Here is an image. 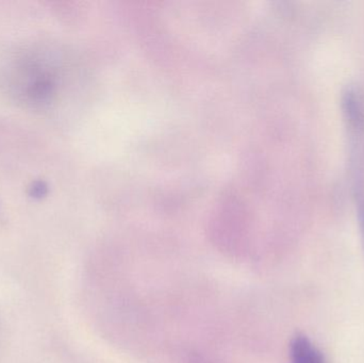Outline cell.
I'll use <instances>...</instances> for the list:
<instances>
[{
    "label": "cell",
    "instance_id": "cell-1",
    "mask_svg": "<svg viewBox=\"0 0 364 363\" xmlns=\"http://www.w3.org/2000/svg\"><path fill=\"white\" fill-rule=\"evenodd\" d=\"M292 363H324L322 355L305 337H296L291 345Z\"/></svg>",
    "mask_w": 364,
    "mask_h": 363
}]
</instances>
